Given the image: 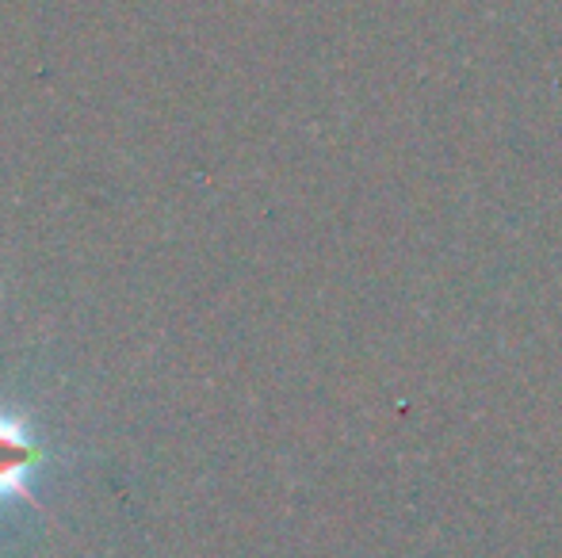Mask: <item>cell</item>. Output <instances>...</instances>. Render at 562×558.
Instances as JSON below:
<instances>
[{"label": "cell", "instance_id": "obj_1", "mask_svg": "<svg viewBox=\"0 0 562 558\" xmlns=\"http://www.w3.org/2000/svg\"><path fill=\"white\" fill-rule=\"evenodd\" d=\"M46 452L27 429V421L0 410V505L4 501H35L31 478L43 467Z\"/></svg>", "mask_w": 562, "mask_h": 558}]
</instances>
